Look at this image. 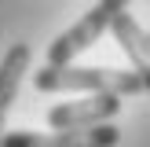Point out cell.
<instances>
[{"label":"cell","instance_id":"1","mask_svg":"<svg viewBox=\"0 0 150 147\" xmlns=\"http://www.w3.org/2000/svg\"><path fill=\"white\" fill-rule=\"evenodd\" d=\"M37 92H117L136 96L143 81L136 70H110V66H73V63H48L33 74Z\"/></svg>","mask_w":150,"mask_h":147},{"label":"cell","instance_id":"2","mask_svg":"<svg viewBox=\"0 0 150 147\" xmlns=\"http://www.w3.org/2000/svg\"><path fill=\"white\" fill-rule=\"evenodd\" d=\"M121 129L114 121L88 129H55V132H4L0 147H117Z\"/></svg>","mask_w":150,"mask_h":147},{"label":"cell","instance_id":"3","mask_svg":"<svg viewBox=\"0 0 150 147\" xmlns=\"http://www.w3.org/2000/svg\"><path fill=\"white\" fill-rule=\"evenodd\" d=\"M121 114V96L117 92H88L73 103H55L48 110L51 129H88V125L114 121Z\"/></svg>","mask_w":150,"mask_h":147},{"label":"cell","instance_id":"4","mask_svg":"<svg viewBox=\"0 0 150 147\" xmlns=\"http://www.w3.org/2000/svg\"><path fill=\"white\" fill-rule=\"evenodd\" d=\"M106 29H110V15L95 4L81 22H73L66 33H59L55 41L48 44V63H73V59H77L81 51H88Z\"/></svg>","mask_w":150,"mask_h":147},{"label":"cell","instance_id":"5","mask_svg":"<svg viewBox=\"0 0 150 147\" xmlns=\"http://www.w3.org/2000/svg\"><path fill=\"white\" fill-rule=\"evenodd\" d=\"M110 29H114L121 51L132 59V70L139 74V81H143V92H150V33L132 19L128 11L114 15V19H110Z\"/></svg>","mask_w":150,"mask_h":147},{"label":"cell","instance_id":"6","mask_svg":"<svg viewBox=\"0 0 150 147\" xmlns=\"http://www.w3.org/2000/svg\"><path fill=\"white\" fill-rule=\"evenodd\" d=\"M26 74H29V44H11L0 59V140H4V121L11 114V103Z\"/></svg>","mask_w":150,"mask_h":147},{"label":"cell","instance_id":"7","mask_svg":"<svg viewBox=\"0 0 150 147\" xmlns=\"http://www.w3.org/2000/svg\"><path fill=\"white\" fill-rule=\"evenodd\" d=\"M128 4H132V0H99V7L110 15V19H114V15H121V11H128Z\"/></svg>","mask_w":150,"mask_h":147},{"label":"cell","instance_id":"8","mask_svg":"<svg viewBox=\"0 0 150 147\" xmlns=\"http://www.w3.org/2000/svg\"><path fill=\"white\" fill-rule=\"evenodd\" d=\"M146 33H150V29H146Z\"/></svg>","mask_w":150,"mask_h":147}]
</instances>
